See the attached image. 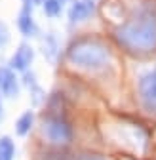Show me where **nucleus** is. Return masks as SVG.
<instances>
[{"label": "nucleus", "instance_id": "nucleus-1", "mask_svg": "<svg viewBox=\"0 0 156 160\" xmlns=\"http://www.w3.org/2000/svg\"><path fill=\"white\" fill-rule=\"evenodd\" d=\"M116 40L133 53H149L156 50V12L145 8L129 21L114 31Z\"/></svg>", "mask_w": 156, "mask_h": 160}, {"label": "nucleus", "instance_id": "nucleus-2", "mask_svg": "<svg viewBox=\"0 0 156 160\" xmlns=\"http://www.w3.org/2000/svg\"><path fill=\"white\" fill-rule=\"evenodd\" d=\"M69 61L80 69L88 71H99L110 63V52L109 48L95 38H82L67 50Z\"/></svg>", "mask_w": 156, "mask_h": 160}, {"label": "nucleus", "instance_id": "nucleus-3", "mask_svg": "<svg viewBox=\"0 0 156 160\" xmlns=\"http://www.w3.org/2000/svg\"><path fill=\"white\" fill-rule=\"evenodd\" d=\"M42 133L46 135L48 141L57 143V145L69 143L71 139H72V128H71V124L67 122L65 118L57 116V114H51V116L44 118Z\"/></svg>", "mask_w": 156, "mask_h": 160}, {"label": "nucleus", "instance_id": "nucleus-4", "mask_svg": "<svg viewBox=\"0 0 156 160\" xmlns=\"http://www.w3.org/2000/svg\"><path fill=\"white\" fill-rule=\"evenodd\" d=\"M139 99L147 112H156V69L145 72L139 78Z\"/></svg>", "mask_w": 156, "mask_h": 160}, {"label": "nucleus", "instance_id": "nucleus-5", "mask_svg": "<svg viewBox=\"0 0 156 160\" xmlns=\"http://www.w3.org/2000/svg\"><path fill=\"white\" fill-rule=\"evenodd\" d=\"M95 10L93 0H74V4L69 10V19L71 23H80L84 19H88Z\"/></svg>", "mask_w": 156, "mask_h": 160}, {"label": "nucleus", "instance_id": "nucleus-6", "mask_svg": "<svg viewBox=\"0 0 156 160\" xmlns=\"http://www.w3.org/2000/svg\"><path fill=\"white\" fill-rule=\"evenodd\" d=\"M32 57H34L32 48H31L29 44H21V46L15 50L12 61H10V67H12L13 71H27L29 65L32 63Z\"/></svg>", "mask_w": 156, "mask_h": 160}, {"label": "nucleus", "instance_id": "nucleus-7", "mask_svg": "<svg viewBox=\"0 0 156 160\" xmlns=\"http://www.w3.org/2000/svg\"><path fill=\"white\" fill-rule=\"evenodd\" d=\"M0 92H2L6 97H13V95H17L19 86H17L15 72H13L12 69L0 67Z\"/></svg>", "mask_w": 156, "mask_h": 160}, {"label": "nucleus", "instance_id": "nucleus-8", "mask_svg": "<svg viewBox=\"0 0 156 160\" xmlns=\"http://www.w3.org/2000/svg\"><path fill=\"white\" fill-rule=\"evenodd\" d=\"M17 29L21 31V34H25V36H32L36 32V25L32 21V15H31L29 10H23L21 13H19V17H17Z\"/></svg>", "mask_w": 156, "mask_h": 160}, {"label": "nucleus", "instance_id": "nucleus-9", "mask_svg": "<svg viewBox=\"0 0 156 160\" xmlns=\"http://www.w3.org/2000/svg\"><path fill=\"white\" fill-rule=\"evenodd\" d=\"M32 120H34V114H32V111H27V112H23L21 116H19L17 124H15V132H17V135H27V133L31 132Z\"/></svg>", "mask_w": 156, "mask_h": 160}, {"label": "nucleus", "instance_id": "nucleus-10", "mask_svg": "<svg viewBox=\"0 0 156 160\" xmlns=\"http://www.w3.org/2000/svg\"><path fill=\"white\" fill-rule=\"evenodd\" d=\"M15 145L10 137H0V160H13Z\"/></svg>", "mask_w": 156, "mask_h": 160}, {"label": "nucleus", "instance_id": "nucleus-11", "mask_svg": "<svg viewBox=\"0 0 156 160\" xmlns=\"http://www.w3.org/2000/svg\"><path fill=\"white\" fill-rule=\"evenodd\" d=\"M61 2L59 0H44V12L48 13V15H57L61 12Z\"/></svg>", "mask_w": 156, "mask_h": 160}, {"label": "nucleus", "instance_id": "nucleus-12", "mask_svg": "<svg viewBox=\"0 0 156 160\" xmlns=\"http://www.w3.org/2000/svg\"><path fill=\"white\" fill-rule=\"evenodd\" d=\"M65 160H107V158L103 154H95V152H80V154L67 156Z\"/></svg>", "mask_w": 156, "mask_h": 160}, {"label": "nucleus", "instance_id": "nucleus-13", "mask_svg": "<svg viewBox=\"0 0 156 160\" xmlns=\"http://www.w3.org/2000/svg\"><path fill=\"white\" fill-rule=\"evenodd\" d=\"M8 40H10V32H8V29H6L4 23H0V48L6 46Z\"/></svg>", "mask_w": 156, "mask_h": 160}, {"label": "nucleus", "instance_id": "nucleus-14", "mask_svg": "<svg viewBox=\"0 0 156 160\" xmlns=\"http://www.w3.org/2000/svg\"><path fill=\"white\" fill-rule=\"evenodd\" d=\"M4 120V109H2V103H0V122Z\"/></svg>", "mask_w": 156, "mask_h": 160}, {"label": "nucleus", "instance_id": "nucleus-15", "mask_svg": "<svg viewBox=\"0 0 156 160\" xmlns=\"http://www.w3.org/2000/svg\"><path fill=\"white\" fill-rule=\"evenodd\" d=\"M59 2H61V4H65V0H59Z\"/></svg>", "mask_w": 156, "mask_h": 160}]
</instances>
